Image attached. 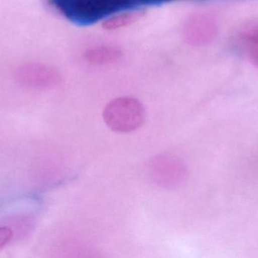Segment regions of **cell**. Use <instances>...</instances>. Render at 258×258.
I'll use <instances>...</instances> for the list:
<instances>
[{
	"mask_svg": "<svg viewBox=\"0 0 258 258\" xmlns=\"http://www.w3.org/2000/svg\"><path fill=\"white\" fill-rule=\"evenodd\" d=\"M50 4L72 22L80 25L95 24L120 11L150 6L151 0H48Z\"/></svg>",
	"mask_w": 258,
	"mask_h": 258,
	"instance_id": "6da1fadb",
	"label": "cell"
},
{
	"mask_svg": "<svg viewBox=\"0 0 258 258\" xmlns=\"http://www.w3.org/2000/svg\"><path fill=\"white\" fill-rule=\"evenodd\" d=\"M104 121L111 130L128 133L139 128L145 119L142 105L130 97L115 98L104 109Z\"/></svg>",
	"mask_w": 258,
	"mask_h": 258,
	"instance_id": "7a4b0ae2",
	"label": "cell"
},
{
	"mask_svg": "<svg viewBox=\"0 0 258 258\" xmlns=\"http://www.w3.org/2000/svg\"><path fill=\"white\" fill-rule=\"evenodd\" d=\"M150 174L155 183L165 187L178 186L186 176L184 165L176 158L160 156L150 165Z\"/></svg>",
	"mask_w": 258,
	"mask_h": 258,
	"instance_id": "3957f363",
	"label": "cell"
},
{
	"mask_svg": "<svg viewBox=\"0 0 258 258\" xmlns=\"http://www.w3.org/2000/svg\"><path fill=\"white\" fill-rule=\"evenodd\" d=\"M218 33L215 21L206 15L191 17L185 23L183 34L191 45H204L212 42Z\"/></svg>",
	"mask_w": 258,
	"mask_h": 258,
	"instance_id": "277c9868",
	"label": "cell"
},
{
	"mask_svg": "<svg viewBox=\"0 0 258 258\" xmlns=\"http://www.w3.org/2000/svg\"><path fill=\"white\" fill-rule=\"evenodd\" d=\"M122 53L120 48L111 45H98L89 48L84 57L89 63L95 65H108L120 60Z\"/></svg>",
	"mask_w": 258,
	"mask_h": 258,
	"instance_id": "5b68a950",
	"label": "cell"
},
{
	"mask_svg": "<svg viewBox=\"0 0 258 258\" xmlns=\"http://www.w3.org/2000/svg\"><path fill=\"white\" fill-rule=\"evenodd\" d=\"M144 12H123L107 18L103 22V27L106 30H113L126 27L140 20Z\"/></svg>",
	"mask_w": 258,
	"mask_h": 258,
	"instance_id": "8992f818",
	"label": "cell"
},
{
	"mask_svg": "<svg viewBox=\"0 0 258 258\" xmlns=\"http://www.w3.org/2000/svg\"><path fill=\"white\" fill-rule=\"evenodd\" d=\"M242 41L251 60L258 67V27L245 32L242 34Z\"/></svg>",
	"mask_w": 258,
	"mask_h": 258,
	"instance_id": "52a82bcc",
	"label": "cell"
},
{
	"mask_svg": "<svg viewBox=\"0 0 258 258\" xmlns=\"http://www.w3.org/2000/svg\"><path fill=\"white\" fill-rule=\"evenodd\" d=\"M13 231L8 227H0V251L12 240Z\"/></svg>",
	"mask_w": 258,
	"mask_h": 258,
	"instance_id": "ba28073f",
	"label": "cell"
}]
</instances>
